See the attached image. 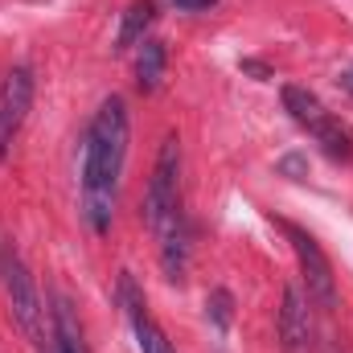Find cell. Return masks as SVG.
Listing matches in <instances>:
<instances>
[{
	"mask_svg": "<svg viewBox=\"0 0 353 353\" xmlns=\"http://www.w3.org/2000/svg\"><path fill=\"white\" fill-rule=\"evenodd\" d=\"M165 62H169V54H165V46H161L157 37H144V41L136 46V87L144 90V94H152V90L161 87Z\"/></svg>",
	"mask_w": 353,
	"mask_h": 353,
	"instance_id": "11",
	"label": "cell"
},
{
	"mask_svg": "<svg viewBox=\"0 0 353 353\" xmlns=\"http://www.w3.org/2000/svg\"><path fill=\"white\" fill-rule=\"evenodd\" d=\"M341 87H345V90H350V94H353V66H350V70H345V74H341Z\"/></svg>",
	"mask_w": 353,
	"mask_h": 353,
	"instance_id": "16",
	"label": "cell"
},
{
	"mask_svg": "<svg viewBox=\"0 0 353 353\" xmlns=\"http://www.w3.org/2000/svg\"><path fill=\"white\" fill-rule=\"evenodd\" d=\"M185 214L181 210V140L176 132H169L161 140V152H157V165L148 176V189H144V222L148 230L157 234L169 218Z\"/></svg>",
	"mask_w": 353,
	"mask_h": 353,
	"instance_id": "4",
	"label": "cell"
},
{
	"mask_svg": "<svg viewBox=\"0 0 353 353\" xmlns=\"http://www.w3.org/2000/svg\"><path fill=\"white\" fill-rule=\"evenodd\" d=\"M29 107H33V70L29 66H12L0 79V161L8 157Z\"/></svg>",
	"mask_w": 353,
	"mask_h": 353,
	"instance_id": "7",
	"label": "cell"
},
{
	"mask_svg": "<svg viewBox=\"0 0 353 353\" xmlns=\"http://www.w3.org/2000/svg\"><path fill=\"white\" fill-rule=\"evenodd\" d=\"M279 350L283 353H312L316 350V333H312V312H308V296L300 283L283 288L279 300Z\"/></svg>",
	"mask_w": 353,
	"mask_h": 353,
	"instance_id": "8",
	"label": "cell"
},
{
	"mask_svg": "<svg viewBox=\"0 0 353 353\" xmlns=\"http://www.w3.org/2000/svg\"><path fill=\"white\" fill-rule=\"evenodd\" d=\"M243 70H247V74H255L259 83H263V79H271V70H267L263 62H255V58H247V62H243Z\"/></svg>",
	"mask_w": 353,
	"mask_h": 353,
	"instance_id": "15",
	"label": "cell"
},
{
	"mask_svg": "<svg viewBox=\"0 0 353 353\" xmlns=\"http://www.w3.org/2000/svg\"><path fill=\"white\" fill-rule=\"evenodd\" d=\"M152 21H157V4H152V0H132V4H128V12H123V21H119L115 54H128L132 46H140Z\"/></svg>",
	"mask_w": 353,
	"mask_h": 353,
	"instance_id": "12",
	"label": "cell"
},
{
	"mask_svg": "<svg viewBox=\"0 0 353 353\" xmlns=\"http://www.w3.org/2000/svg\"><path fill=\"white\" fill-rule=\"evenodd\" d=\"M50 300H54V308H50V325H54L50 337H54V345H50V353H90L83 321H79L70 296H66V292H54Z\"/></svg>",
	"mask_w": 353,
	"mask_h": 353,
	"instance_id": "10",
	"label": "cell"
},
{
	"mask_svg": "<svg viewBox=\"0 0 353 353\" xmlns=\"http://www.w3.org/2000/svg\"><path fill=\"white\" fill-rule=\"evenodd\" d=\"M128 140H132L128 103L111 94L99 103L87 136H83V218L94 234L111 230L115 201H119V176L128 161Z\"/></svg>",
	"mask_w": 353,
	"mask_h": 353,
	"instance_id": "1",
	"label": "cell"
},
{
	"mask_svg": "<svg viewBox=\"0 0 353 353\" xmlns=\"http://www.w3.org/2000/svg\"><path fill=\"white\" fill-rule=\"evenodd\" d=\"M0 275H4V292H8V308H12L17 329L41 350L46 345V308H41V296H37L29 267L21 263V255L8 243L0 247Z\"/></svg>",
	"mask_w": 353,
	"mask_h": 353,
	"instance_id": "5",
	"label": "cell"
},
{
	"mask_svg": "<svg viewBox=\"0 0 353 353\" xmlns=\"http://www.w3.org/2000/svg\"><path fill=\"white\" fill-rule=\"evenodd\" d=\"M205 316H210V325H214L218 333H226V329L234 325V296H230L226 288H214V292L205 296Z\"/></svg>",
	"mask_w": 353,
	"mask_h": 353,
	"instance_id": "13",
	"label": "cell"
},
{
	"mask_svg": "<svg viewBox=\"0 0 353 353\" xmlns=\"http://www.w3.org/2000/svg\"><path fill=\"white\" fill-rule=\"evenodd\" d=\"M115 304L123 308V316H128V325L136 333L140 353H176L173 341L165 337V329L157 325V316H152V308H148V300H144V292H140V283H136L132 271H119V279H115Z\"/></svg>",
	"mask_w": 353,
	"mask_h": 353,
	"instance_id": "6",
	"label": "cell"
},
{
	"mask_svg": "<svg viewBox=\"0 0 353 353\" xmlns=\"http://www.w3.org/2000/svg\"><path fill=\"white\" fill-rule=\"evenodd\" d=\"M271 222L283 230V239L292 243V251H296V259H300V279H304L308 304H316L325 316H333V312H337V275H333L329 255L321 251V243H316L304 226H296V222H288V218H275V214H271Z\"/></svg>",
	"mask_w": 353,
	"mask_h": 353,
	"instance_id": "3",
	"label": "cell"
},
{
	"mask_svg": "<svg viewBox=\"0 0 353 353\" xmlns=\"http://www.w3.org/2000/svg\"><path fill=\"white\" fill-rule=\"evenodd\" d=\"M157 243H161V267H165V279H169V283H185L189 251H193V234H189L185 214L169 218V222L157 230Z\"/></svg>",
	"mask_w": 353,
	"mask_h": 353,
	"instance_id": "9",
	"label": "cell"
},
{
	"mask_svg": "<svg viewBox=\"0 0 353 353\" xmlns=\"http://www.w3.org/2000/svg\"><path fill=\"white\" fill-rule=\"evenodd\" d=\"M176 8H185V12H201V8H214L218 0H173Z\"/></svg>",
	"mask_w": 353,
	"mask_h": 353,
	"instance_id": "14",
	"label": "cell"
},
{
	"mask_svg": "<svg viewBox=\"0 0 353 353\" xmlns=\"http://www.w3.org/2000/svg\"><path fill=\"white\" fill-rule=\"evenodd\" d=\"M279 99H283V111L316 140V148L329 157V161H353V136H350V128L312 94L308 87H296V83H288V87L279 90Z\"/></svg>",
	"mask_w": 353,
	"mask_h": 353,
	"instance_id": "2",
	"label": "cell"
}]
</instances>
